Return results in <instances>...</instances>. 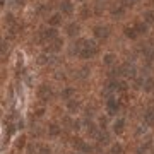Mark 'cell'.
<instances>
[{"label": "cell", "instance_id": "5bb4252c", "mask_svg": "<svg viewBox=\"0 0 154 154\" xmlns=\"http://www.w3.org/2000/svg\"><path fill=\"white\" fill-rule=\"evenodd\" d=\"M58 132H60L58 125H51V127H50V134H51V135H57Z\"/></svg>", "mask_w": 154, "mask_h": 154}, {"label": "cell", "instance_id": "ffe728a7", "mask_svg": "<svg viewBox=\"0 0 154 154\" xmlns=\"http://www.w3.org/2000/svg\"><path fill=\"white\" fill-rule=\"evenodd\" d=\"M111 62H113V57L108 55V57H106V63H111Z\"/></svg>", "mask_w": 154, "mask_h": 154}, {"label": "cell", "instance_id": "3957f363", "mask_svg": "<svg viewBox=\"0 0 154 154\" xmlns=\"http://www.w3.org/2000/svg\"><path fill=\"white\" fill-rule=\"evenodd\" d=\"M144 122L147 125H154V108H149L146 113H144Z\"/></svg>", "mask_w": 154, "mask_h": 154}, {"label": "cell", "instance_id": "5b68a950", "mask_svg": "<svg viewBox=\"0 0 154 154\" xmlns=\"http://www.w3.org/2000/svg\"><path fill=\"white\" fill-rule=\"evenodd\" d=\"M50 96H51V91L48 89V86H43V88L39 89V98H41V99H45V101H46Z\"/></svg>", "mask_w": 154, "mask_h": 154}, {"label": "cell", "instance_id": "277c9868", "mask_svg": "<svg viewBox=\"0 0 154 154\" xmlns=\"http://www.w3.org/2000/svg\"><path fill=\"white\" fill-rule=\"evenodd\" d=\"M94 34L98 36V38H108V28H105V26H98V28L94 29Z\"/></svg>", "mask_w": 154, "mask_h": 154}, {"label": "cell", "instance_id": "e0dca14e", "mask_svg": "<svg viewBox=\"0 0 154 154\" xmlns=\"http://www.w3.org/2000/svg\"><path fill=\"white\" fill-rule=\"evenodd\" d=\"M69 108H70V110H77V108H79V101H70V103H69Z\"/></svg>", "mask_w": 154, "mask_h": 154}, {"label": "cell", "instance_id": "9a60e30c", "mask_svg": "<svg viewBox=\"0 0 154 154\" xmlns=\"http://www.w3.org/2000/svg\"><path fill=\"white\" fill-rule=\"evenodd\" d=\"M144 17H146V21L147 22H154V14L152 12H146V16Z\"/></svg>", "mask_w": 154, "mask_h": 154}, {"label": "cell", "instance_id": "2e32d148", "mask_svg": "<svg viewBox=\"0 0 154 154\" xmlns=\"http://www.w3.org/2000/svg\"><path fill=\"white\" fill-rule=\"evenodd\" d=\"M144 88H146V91H151L152 89V79H147L146 84H144Z\"/></svg>", "mask_w": 154, "mask_h": 154}, {"label": "cell", "instance_id": "7c38bea8", "mask_svg": "<svg viewBox=\"0 0 154 154\" xmlns=\"http://www.w3.org/2000/svg\"><path fill=\"white\" fill-rule=\"evenodd\" d=\"M111 154H122V146L120 144H115V146L111 147Z\"/></svg>", "mask_w": 154, "mask_h": 154}, {"label": "cell", "instance_id": "8fae6325", "mask_svg": "<svg viewBox=\"0 0 154 154\" xmlns=\"http://www.w3.org/2000/svg\"><path fill=\"white\" fill-rule=\"evenodd\" d=\"M77 29H79V26H77V24H70V26H69V34H70V36H74V34L77 33Z\"/></svg>", "mask_w": 154, "mask_h": 154}, {"label": "cell", "instance_id": "ba28073f", "mask_svg": "<svg viewBox=\"0 0 154 154\" xmlns=\"http://www.w3.org/2000/svg\"><path fill=\"white\" fill-rule=\"evenodd\" d=\"M62 11L65 12V14H70L72 12V4L69 2V0H65V2L62 4Z\"/></svg>", "mask_w": 154, "mask_h": 154}, {"label": "cell", "instance_id": "8992f818", "mask_svg": "<svg viewBox=\"0 0 154 154\" xmlns=\"http://www.w3.org/2000/svg\"><path fill=\"white\" fill-rule=\"evenodd\" d=\"M55 36H57V31H55L53 28L46 29V31L43 33V38H45V39H51V38H55Z\"/></svg>", "mask_w": 154, "mask_h": 154}, {"label": "cell", "instance_id": "52a82bcc", "mask_svg": "<svg viewBox=\"0 0 154 154\" xmlns=\"http://www.w3.org/2000/svg\"><path fill=\"white\" fill-rule=\"evenodd\" d=\"M134 28H135L137 34H142V33H146V31H147V24H144V22H139V24H135Z\"/></svg>", "mask_w": 154, "mask_h": 154}, {"label": "cell", "instance_id": "44dd1931", "mask_svg": "<svg viewBox=\"0 0 154 154\" xmlns=\"http://www.w3.org/2000/svg\"><path fill=\"white\" fill-rule=\"evenodd\" d=\"M128 2H130V4H134V2H137V0H128Z\"/></svg>", "mask_w": 154, "mask_h": 154}, {"label": "cell", "instance_id": "ac0fdd59", "mask_svg": "<svg viewBox=\"0 0 154 154\" xmlns=\"http://www.w3.org/2000/svg\"><path fill=\"white\" fill-rule=\"evenodd\" d=\"M74 94V89H67L65 93H63V98H69V96H72Z\"/></svg>", "mask_w": 154, "mask_h": 154}, {"label": "cell", "instance_id": "d6986e66", "mask_svg": "<svg viewBox=\"0 0 154 154\" xmlns=\"http://www.w3.org/2000/svg\"><path fill=\"white\" fill-rule=\"evenodd\" d=\"M39 152H41V154H50V149L48 147H41V149H39Z\"/></svg>", "mask_w": 154, "mask_h": 154}, {"label": "cell", "instance_id": "30bf717a", "mask_svg": "<svg viewBox=\"0 0 154 154\" xmlns=\"http://www.w3.org/2000/svg\"><path fill=\"white\" fill-rule=\"evenodd\" d=\"M123 130V120L115 122V132H122Z\"/></svg>", "mask_w": 154, "mask_h": 154}, {"label": "cell", "instance_id": "6da1fadb", "mask_svg": "<svg viewBox=\"0 0 154 154\" xmlns=\"http://www.w3.org/2000/svg\"><path fill=\"white\" fill-rule=\"evenodd\" d=\"M96 51H98L96 45L93 41H88V39H81L79 45L75 46V53H79L82 58H91L96 55Z\"/></svg>", "mask_w": 154, "mask_h": 154}, {"label": "cell", "instance_id": "7a4b0ae2", "mask_svg": "<svg viewBox=\"0 0 154 154\" xmlns=\"http://www.w3.org/2000/svg\"><path fill=\"white\" fill-rule=\"evenodd\" d=\"M106 106H108L110 115H113V113H116V110H118V101H116L115 98H110L108 99V103H106Z\"/></svg>", "mask_w": 154, "mask_h": 154}, {"label": "cell", "instance_id": "4fadbf2b", "mask_svg": "<svg viewBox=\"0 0 154 154\" xmlns=\"http://www.w3.org/2000/svg\"><path fill=\"white\" fill-rule=\"evenodd\" d=\"M60 21H62V19H60V16L57 14V16H53L51 19H50V24H51V26H57V24H58Z\"/></svg>", "mask_w": 154, "mask_h": 154}, {"label": "cell", "instance_id": "9c48e42d", "mask_svg": "<svg viewBox=\"0 0 154 154\" xmlns=\"http://www.w3.org/2000/svg\"><path fill=\"white\" fill-rule=\"evenodd\" d=\"M125 34L128 36V38H137V31H135V28H127L125 29Z\"/></svg>", "mask_w": 154, "mask_h": 154}]
</instances>
